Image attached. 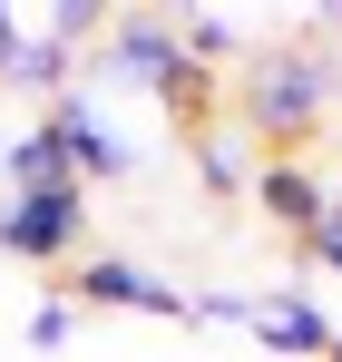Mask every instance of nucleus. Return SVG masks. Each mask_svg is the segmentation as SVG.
Here are the masks:
<instances>
[{
    "label": "nucleus",
    "instance_id": "nucleus-1",
    "mask_svg": "<svg viewBox=\"0 0 342 362\" xmlns=\"http://www.w3.org/2000/svg\"><path fill=\"white\" fill-rule=\"evenodd\" d=\"M342 88V59H323V49H264V59H244V88H235V108H244V127L254 137H303V127L333 108Z\"/></svg>",
    "mask_w": 342,
    "mask_h": 362
},
{
    "label": "nucleus",
    "instance_id": "nucleus-2",
    "mask_svg": "<svg viewBox=\"0 0 342 362\" xmlns=\"http://www.w3.org/2000/svg\"><path fill=\"white\" fill-rule=\"evenodd\" d=\"M0 245L20 264H69L88 245V186H40V196H10L0 206Z\"/></svg>",
    "mask_w": 342,
    "mask_h": 362
},
{
    "label": "nucleus",
    "instance_id": "nucleus-3",
    "mask_svg": "<svg viewBox=\"0 0 342 362\" xmlns=\"http://www.w3.org/2000/svg\"><path fill=\"white\" fill-rule=\"evenodd\" d=\"M69 303H108V313H167V323H186V313H196V294H176L167 274H147V264H127V255H88V264H78V284H69Z\"/></svg>",
    "mask_w": 342,
    "mask_h": 362
},
{
    "label": "nucleus",
    "instance_id": "nucleus-4",
    "mask_svg": "<svg viewBox=\"0 0 342 362\" xmlns=\"http://www.w3.org/2000/svg\"><path fill=\"white\" fill-rule=\"evenodd\" d=\"M40 127L69 147V177H78V186H88V177H127V167H137V147L117 137V118L98 108V98H78V88H69V98H59Z\"/></svg>",
    "mask_w": 342,
    "mask_h": 362
},
{
    "label": "nucleus",
    "instance_id": "nucleus-5",
    "mask_svg": "<svg viewBox=\"0 0 342 362\" xmlns=\"http://www.w3.org/2000/svg\"><path fill=\"white\" fill-rule=\"evenodd\" d=\"M98 69H108L117 88H147V98H157L176 69H186V40H176V20H147V10H137V20H108Z\"/></svg>",
    "mask_w": 342,
    "mask_h": 362
},
{
    "label": "nucleus",
    "instance_id": "nucleus-6",
    "mask_svg": "<svg viewBox=\"0 0 342 362\" xmlns=\"http://www.w3.org/2000/svg\"><path fill=\"white\" fill-rule=\"evenodd\" d=\"M244 196H254V206H264L284 235H313V226H323V206H333V186L313 177L303 157H274V167H254V186H244Z\"/></svg>",
    "mask_w": 342,
    "mask_h": 362
},
{
    "label": "nucleus",
    "instance_id": "nucleus-7",
    "mask_svg": "<svg viewBox=\"0 0 342 362\" xmlns=\"http://www.w3.org/2000/svg\"><path fill=\"white\" fill-rule=\"evenodd\" d=\"M244 333H254L264 353H333V313H323L313 294H264Z\"/></svg>",
    "mask_w": 342,
    "mask_h": 362
},
{
    "label": "nucleus",
    "instance_id": "nucleus-8",
    "mask_svg": "<svg viewBox=\"0 0 342 362\" xmlns=\"http://www.w3.org/2000/svg\"><path fill=\"white\" fill-rule=\"evenodd\" d=\"M0 177H10V196H40V186H78V177H69V147H59L49 127H20V137L0 147Z\"/></svg>",
    "mask_w": 342,
    "mask_h": 362
},
{
    "label": "nucleus",
    "instance_id": "nucleus-9",
    "mask_svg": "<svg viewBox=\"0 0 342 362\" xmlns=\"http://www.w3.org/2000/svg\"><path fill=\"white\" fill-rule=\"evenodd\" d=\"M69 40H49V30H30V40H20V49H10V59H0V78H10V88H30V98H69Z\"/></svg>",
    "mask_w": 342,
    "mask_h": 362
},
{
    "label": "nucleus",
    "instance_id": "nucleus-10",
    "mask_svg": "<svg viewBox=\"0 0 342 362\" xmlns=\"http://www.w3.org/2000/svg\"><path fill=\"white\" fill-rule=\"evenodd\" d=\"M176 40H186V59H196V69L235 59V20H225V10H196V20H176Z\"/></svg>",
    "mask_w": 342,
    "mask_h": 362
},
{
    "label": "nucleus",
    "instance_id": "nucleus-11",
    "mask_svg": "<svg viewBox=\"0 0 342 362\" xmlns=\"http://www.w3.org/2000/svg\"><path fill=\"white\" fill-rule=\"evenodd\" d=\"M157 98H167V118H186V127H196V118H216V69H196V59H186L167 88H157Z\"/></svg>",
    "mask_w": 342,
    "mask_h": 362
},
{
    "label": "nucleus",
    "instance_id": "nucleus-12",
    "mask_svg": "<svg viewBox=\"0 0 342 362\" xmlns=\"http://www.w3.org/2000/svg\"><path fill=\"white\" fill-rule=\"evenodd\" d=\"M196 177H206V196H244V186H254V177H244V157H235L225 137H196Z\"/></svg>",
    "mask_w": 342,
    "mask_h": 362
},
{
    "label": "nucleus",
    "instance_id": "nucleus-13",
    "mask_svg": "<svg viewBox=\"0 0 342 362\" xmlns=\"http://www.w3.org/2000/svg\"><path fill=\"white\" fill-rule=\"evenodd\" d=\"M49 40H108V10H98V0H59V10H49Z\"/></svg>",
    "mask_w": 342,
    "mask_h": 362
},
{
    "label": "nucleus",
    "instance_id": "nucleus-14",
    "mask_svg": "<svg viewBox=\"0 0 342 362\" xmlns=\"http://www.w3.org/2000/svg\"><path fill=\"white\" fill-rule=\"evenodd\" d=\"M69 333H78V303H40L30 313V353H59Z\"/></svg>",
    "mask_w": 342,
    "mask_h": 362
},
{
    "label": "nucleus",
    "instance_id": "nucleus-15",
    "mask_svg": "<svg viewBox=\"0 0 342 362\" xmlns=\"http://www.w3.org/2000/svg\"><path fill=\"white\" fill-rule=\"evenodd\" d=\"M303 245H313V264H323V274H342V196L323 206V226H313Z\"/></svg>",
    "mask_w": 342,
    "mask_h": 362
},
{
    "label": "nucleus",
    "instance_id": "nucleus-16",
    "mask_svg": "<svg viewBox=\"0 0 342 362\" xmlns=\"http://www.w3.org/2000/svg\"><path fill=\"white\" fill-rule=\"evenodd\" d=\"M186 323H254V294H196Z\"/></svg>",
    "mask_w": 342,
    "mask_h": 362
},
{
    "label": "nucleus",
    "instance_id": "nucleus-17",
    "mask_svg": "<svg viewBox=\"0 0 342 362\" xmlns=\"http://www.w3.org/2000/svg\"><path fill=\"white\" fill-rule=\"evenodd\" d=\"M20 40H30V20H20V10H10V0H0V59H10V49H20Z\"/></svg>",
    "mask_w": 342,
    "mask_h": 362
},
{
    "label": "nucleus",
    "instance_id": "nucleus-18",
    "mask_svg": "<svg viewBox=\"0 0 342 362\" xmlns=\"http://www.w3.org/2000/svg\"><path fill=\"white\" fill-rule=\"evenodd\" d=\"M323 362H342V333H333V353H323Z\"/></svg>",
    "mask_w": 342,
    "mask_h": 362
}]
</instances>
